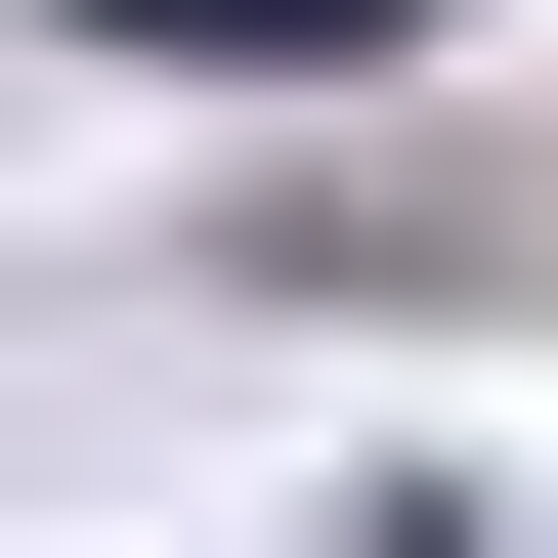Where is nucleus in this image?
<instances>
[{
  "instance_id": "1",
  "label": "nucleus",
  "mask_w": 558,
  "mask_h": 558,
  "mask_svg": "<svg viewBox=\"0 0 558 558\" xmlns=\"http://www.w3.org/2000/svg\"><path fill=\"white\" fill-rule=\"evenodd\" d=\"M130 44H215V86H258V44H301V86H344V44H387V0H130Z\"/></svg>"
}]
</instances>
